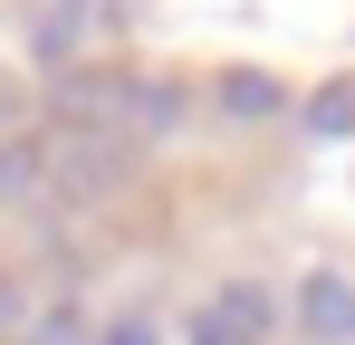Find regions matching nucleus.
Here are the masks:
<instances>
[{
  "label": "nucleus",
  "mask_w": 355,
  "mask_h": 345,
  "mask_svg": "<svg viewBox=\"0 0 355 345\" xmlns=\"http://www.w3.org/2000/svg\"><path fill=\"white\" fill-rule=\"evenodd\" d=\"M307 317H317L327 336H346V326H355V297H346L336 278H307Z\"/></svg>",
  "instance_id": "1"
}]
</instances>
